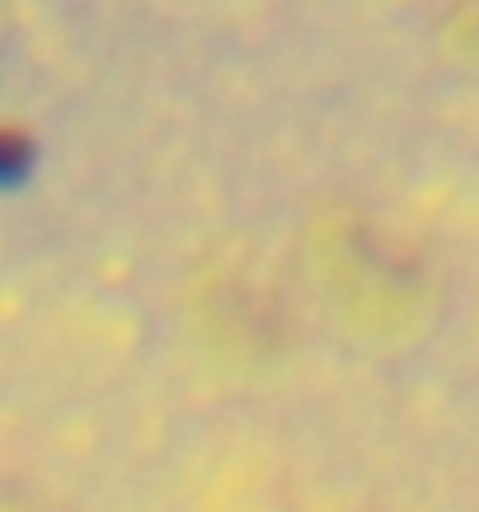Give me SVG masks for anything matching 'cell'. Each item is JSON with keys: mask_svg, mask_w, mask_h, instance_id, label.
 <instances>
[{"mask_svg": "<svg viewBox=\"0 0 479 512\" xmlns=\"http://www.w3.org/2000/svg\"><path fill=\"white\" fill-rule=\"evenodd\" d=\"M0 512H24V508H0Z\"/></svg>", "mask_w": 479, "mask_h": 512, "instance_id": "obj_2", "label": "cell"}, {"mask_svg": "<svg viewBox=\"0 0 479 512\" xmlns=\"http://www.w3.org/2000/svg\"><path fill=\"white\" fill-rule=\"evenodd\" d=\"M317 252L340 308L359 312L368 326H386L410 312L414 284H419L410 261L386 238H377L363 219H331Z\"/></svg>", "mask_w": 479, "mask_h": 512, "instance_id": "obj_1", "label": "cell"}]
</instances>
